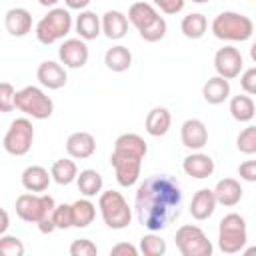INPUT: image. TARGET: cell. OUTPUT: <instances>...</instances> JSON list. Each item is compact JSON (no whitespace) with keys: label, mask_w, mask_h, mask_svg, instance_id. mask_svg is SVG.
Segmentation results:
<instances>
[{"label":"cell","mask_w":256,"mask_h":256,"mask_svg":"<svg viewBox=\"0 0 256 256\" xmlns=\"http://www.w3.org/2000/svg\"><path fill=\"white\" fill-rule=\"evenodd\" d=\"M180 208H182L180 184L168 174L148 176L136 188V198H134L136 218L150 232H160L168 228L180 216Z\"/></svg>","instance_id":"cell-1"},{"label":"cell","mask_w":256,"mask_h":256,"mask_svg":"<svg viewBox=\"0 0 256 256\" xmlns=\"http://www.w3.org/2000/svg\"><path fill=\"white\" fill-rule=\"evenodd\" d=\"M126 18L140 32L142 40H146V42H158L166 36V28H168L166 20L148 2H134L128 8Z\"/></svg>","instance_id":"cell-2"},{"label":"cell","mask_w":256,"mask_h":256,"mask_svg":"<svg viewBox=\"0 0 256 256\" xmlns=\"http://www.w3.org/2000/svg\"><path fill=\"white\" fill-rule=\"evenodd\" d=\"M210 28L218 40L228 42H244L254 34V22L240 12H220Z\"/></svg>","instance_id":"cell-3"},{"label":"cell","mask_w":256,"mask_h":256,"mask_svg":"<svg viewBox=\"0 0 256 256\" xmlns=\"http://www.w3.org/2000/svg\"><path fill=\"white\" fill-rule=\"evenodd\" d=\"M98 208H100L104 224L112 230H124L132 222V210H130L126 198L116 190L100 192Z\"/></svg>","instance_id":"cell-4"},{"label":"cell","mask_w":256,"mask_h":256,"mask_svg":"<svg viewBox=\"0 0 256 256\" xmlns=\"http://www.w3.org/2000/svg\"><path fill=\"white\" fill-rule=\"evenodd\" d=\"M72 14L68 8H50L46 16H42L36 24V38L40 44H54L68 36L72 30Z\"/></svg>","instance_id":"cell-5"},{"label":"cell","mask_w":256,"mask_h":256,"mask_svg":"<svg viewBox=\"0 0 256 256\" xmlns=\"http://www.w3.org/2000/svg\"><path fill=\"white\" fill-rule=\"evenodd\" d=\"M246 240H248L246 220L236 212L226 214L218 224V246H220V250L224 254H236L246 246Z\"/></svg>","instance_id":"cell-6"},{"label":"cell","mask_w":256,"mask_h":256,"mask_svg":"<svg viewBox=\"0 0 256 256\" xmlns=\"http://www.w3.org/2000/svg\"><path fill=\"white\" fill-rule=\"evenodd\" d=\"M16 108L24 112L30 118L36 120H46L54 112V102L52 98L38 86H24L22 90L16 92Z\"/></svg>","instance_id":"cell-7"},{"label":"cell","mask_w":256,"mask_h":256,"mask_svg":"<svg viewBox=\"0 0 256 256\" xmlns=\"http://www.w3.org/2000/svg\"><path fill=\"white\" fill-rule=\"evenodd\" d=\"M56 202L50 194H36V192H26L16 198V214L20 220L38 224L42 218L50 216L54 210Z\"/></svg>","instance_id":"cell-8"},{"label":"cell","mask_w":256,"mask_h":256,"mask_svg":"<svg viewBox=\"0 0 256 256\" xmlns=\"http://www.w3.org/2000/svg\"><path fill=\"white\" fill-rule=\"evenodd\" d=\"M176 248L182 256H212V242L208 240L206 232L200 226L184 224L176 230Z\"/></svg>","instance_id":"cell-9"},{"label":"cell","mask_w":256,"mask_h":256,"mask_svg":"<svg viewBox=\"0 0 256 256\" xmlns=\"http://www.w3.org/2000/svg\"><path fill=\"white\" fill-rule=\"evenodd\" d=\"M34 142V126L28 118H16L10 122L2 146L12 156H24L30 152Z\"/></svg>","instance_id":"cell-10"},{"label":"cell","mask_w":256,"mask_h":256,"mask_svg":"<svg viewBox=\"0 0 256 256\" xmlns=\"http://www.w3.org/2000/svg\"><path fill=\"white\" fill-rule=\"evenodd\" d=\"M242 66H244V58H242L240 50L234 48V46H224V48H220L214 54L216 74L222 76V78H226V80H232V78L240 76Z\"/></svg>","instance_id":"cell-11"},{"label":"cell","mask_w":256,"mask_h":256,"mask_svg":"<svg viewBox=\"0 0 256 256\" xmlns=\"http://www.w3.org/2000/svg\"><path fill=\"white\" fill-rule=\"evenodd\" d=\"M110 162L114 166V174L120 186L128 188L134 186L140 178V170H142V158H134V156H120L114 154L110 156Z\"/></svg>","instance_id":"cell-12"},{"label":"cell","mask_w":256,"mask_h":256,"mask_svg":"<svg viewBox=\"0 0 256 256\" xmlns=\"http://www.w3.org/2000/svg\"><path fill=\"white\" fill-rule=\"evenodd\" d=\"M88 56L90 52L82 38H68L58 48V58L60 64H64V68H82L88 62Z\"/></svg>","instance_id":"cell-13"},{"label":"cell","mask_w":256,"mask_h":256,"mask_svg":"<svg viewBox=\"0 0 256 256\" xmlns=\"http://www.w3.org/2000/svg\"><path fill=\"white\" fill-rule=\"evenodd\" d=\"M180 140L188 150H202L208 144V128L198 118H188L180 126Z\"/></svg>","instance_id":"cell-14"},{"label":"cell","mask_w":256,"mask_h":256,"mask_svg":"<svg viewBox=\"0 0 256 256\" xmlns=\"http://www.w3.org/2000/svg\"><path fill=\"white\" fill-rule=\"evenodd\" d=\"M36 78L38 82L48 88V90H58L66 84L68 76H66V68L60 64V62H54V60H44L40 62L38 70H36Z\"/></svg>","instance_id":"cell-15"},{"label":"cell","mask_w":256,"mask_h":256,"mask_svg":"<svg viewBox=\"0 0 256 256\" xmlns=\"http://www.w3.org/2000/svg\"><path fill=\"white\" fill-rule=\"evenodd\" d=\"M182 170L190 178L204 180L214 174V160L204 152H192L182 160Z\"/></svg>","instance_id":"cell-16"},{"label":"cell","mask_w":256,"mask_h":256,"mask_svg":"<svg viewBox=\"0 0 256 256\" xmlns=\"http://www.w3.org/2000/svg\"><path fill=\"white\" fill-rule=\"evenodd\" d=\"M66 152L70 158H76V160L90 158L96 152V140L90 132H84V130L74 132L66 140Z\"/></svg>","instance_id":"cell-17"},{"label":"cell","mask_w":256,"mask_h":256,"mask_svg":"<svg viewBox=\"0 0 256 256\" xmlns=\"http://www.w3.org/2000/svg\"><path fill=\"white\" fill-rule=\"evenodd\" d=\"M114 154H120V156H134V158H142L148 154V144L146 140L140 136V134H134V132H126V134H120L114 142Z\"/></svg>","instance_id":"cell-18"},{"label":"cell","mask_w":256,"mask_h":256,"mask_svg":"<svg viewBox=\"0 0 256 256\" xmlns=\"http://www.w3.org/2000/svg\"><path fill=\"white\" fill-rule=\"evenodd\" d=\"M4 26L10 36L22 38L32 30V14L26 8H10L4 14Z\"/></svg>","instance_id":"cell-19"},{"label":"cell","mask_w":256,"mask_h":256,"mask_svg":"<svg viewBox=\"0 0 256 256\" xmlns=\"http://www.w3.org/2000/svg\"><path fill=\"white\" fill-rule=\"evenodd\" d=\"M214 198H216V204H222L226 208H232L236 206L240 200H242V186L236 178H222L216 182L214 186Z\"/></svg>","instance_id":"cell-20"},{"label":"cell","mask_w":256,"mask_h":256,"mask_svg":"<svg viewBox=\"0 0 256 256\" xmlns=\"http://www.w3.org/2000/svg\"><path fill=\"white\" fill-rule=\"evenodd\" d=\"M216 210V198L210 188H200L190 200V214L194 220H208Z\"/></svg>","instance_id":"cell-21"},{"label":"cell","mask_w":256,"mask_h":256,"mask_svg":"<svg viewBox=\"0 0 256 256\" xmlns=\"http://www.w3.org/2000/svg\"><path fill=\"white\" fill-rule=\"evenodd\" d=\"M100 28H102V32H104L106 38L120 40L128 32V18L120 10H108L102 16V20H100Z\"/></svg>","instance_id":"cell-22"},{"label":"cell","mask_w":256,"mask_h":256,"mask_svg":"<svg viewBox=\"0 0 256 256\" xmlns=\"http://www.w3.org/2000/svg\"><path fill=\"white\" fill-rule=\"evenodd\" d=\"M50 172L44 168V166H38V164H32L28 168H24L22 172V186L28 190V192H46L48 186H50Z\"/></svg>","instance_id":"cell-23"},{"label":"cell","mask_w":256,"mask_h":256,"mask_svg":"<svg viewBox=\"0 0 256 256\" xmlns=\"http://www.w3.org/2000/svg\"><path fill=\"white\" fill-rule=\"evenodd\" d=\"M76 34L86 42V40H96L102 32L100 28V18L96 16V12L92 10H80V14L76 16Z\"/></svg>","instance_id":"cell-24"},{"label":"cell","mask_w":256,"mask_h":256,"mask_svg":"<svg viewBox=\"0 0 256 256\" xmlns=\"http://www.w3.org/2000/svg\"><path fill=\"white\" fill-rule=\"evenodd\" d=\"M202 96L208 104H222L230 96V80L222 76H212L202 86Z\"/></svg>","instance_id":"cell-25"},{"label":"cell","mask_w":256,"mask_h":256,"mask_svg":"<svg viewBox=\"0 0 256 256\" xmlns=\"http://www.w3.org/2000/svg\"><path fill=\"white\" fill-rule=\"evenodd\" d=\"M170 124H172V116H170L168 108H164V106L152 108L146 116V132L154 138L164 136L170 130Z\"/></svg>","instance_id":"cell-26"},{"label":"cell","mask_w":256,"mask_h":256,"mask_svg":"<svg viewBox=\"0 0 256 256\" xmlns=\"http://www.w3.org/2000/svg\"><path fill=\"white\" fill-rule=\"evenodd\" d=\"M104 64L112 72H126L132 66V52L122 44L112 46L104 54Z\"/></svg>","instance_id":"cell-27"},{"label":"cell","mask_w":256,"mask_h":256,"mask_svg":"<svg viewBox=\"0 0 256 256\" xmlns=\"http://www.w3.org/2000/svg\"><path fill=\"white\" fill-rule=\"evenodd\" d=\"M76 184H78V190H80V194L84 198H92V196H96V194L102 192L104 180H102L100 172H96L92 168H86V170H82L76 176Z\"/></svg>","instance_id":"cell-28"},{"label":"cell","mask_w":256,"mask_h":256,"mask_svg":"<svg viewBox=\"0 0 256 256\" xmlns=\"http://www.w3.org/2000/svg\"><path fill=\"white\" fill-rule=\"evenodd\" d=\"M70 208H72V226L76 228H86L96 218V206L94 202H90V198H80L74 204H70Z\"/></svg>","instance_id":"cell-29"},{"label":"cell","mask_w":256,"mask_h":256,"mask_svg":"<svg viewBox=\"0 0 256 256\" xmlns=\"http://www.w3.org/2000/svg\"><path fill=\"white\" fill-rule=\"evenodd\" d=\"M50 176H52V180H54L56 184L68 186L70 182L76 180V176H78V166H76V162L70 160V158H60V160H56V162L52 164Z\"/></svg>","instance_id":"cell-30"},{"label":"cell","mask_w":256,"mask_h":256,"mask_svg":"<svg viewBox=\"0 0 256 256\" xmlns=\"http://www.w3.org/2000/svg\"><path fill=\"white\" fill-rule=\"evenodd\" d=\"M180 30H182V34H184L186 38L198 40V38H202V36L206 34V30H208V20H206L204 14L192 12V14H188V16L182 18Z\"/></svg>","instance_id":"cell-31"},{"label":"cell","mask_w":256,"mask_h":256,"mask_svg":"<svg viewBox=\"0 0 256 256\" xmlns=\"http://www.w3.org/2000/svg\"><path fill=\"white\" fill-rule=\"evenodd\" d=\"M254 112H256V106H254L252 96H248V94L232 96V100H230V114H232L234 120L250 122L254 118Z\"/></svg>","instance_id":"cell-32"},{"label":"cell","mask_w":256,"mask_h":256,"mask_svg":"<svg viewBox=\"0 0 256 256\" xmlns=\"http://www.w3.org/2000/svg\"><path fill=\"white\" fill-rule=\"evenodd\" d=\"M140 252L144 256H164L166 254V242L154 232L144 234L140 238Z\"/></svg>","instance_id":"cell-33"},{"label":"cell","mask_w":256,"mask_h":256,"mask_svg":"<svg viewBox=\"0 0 256 256\" xmlns=\"http://www.w3.org/2000/svg\"><path fill=\"white\" fill-rule=\"evenodd\" d=\"M236 146L242 154H254L256 152V126H246L238 138H236Z\"/></svg>","instance_id":"cell-34"},{"label":"cell","mask_w":256,"mask_h":256,"mask_svg":"<svg viewBox=\"0 0 256 256\" xmlns=\"http://www.w3.org/2000/svg\"><path fill=\"white\" fill-rule=\"evenodd\" d=\"M24 244L16 236H0V256H22L24 254Z\"/></svg>","instance_id":"cell-35"},{"label":"cell","mask_w":256,"mask_h":256,"mask_svg":"<svg viewBox=\"0 0 256 256\" xmlns=\"http://www.w3.org/2000/svg\"><path fill=\"white\" fill-rule=\"evenodd\" d=\"M52 220H54L56 230L72 228V208H70V204H58V206H54Z\"/></svg>","instance_id":"cell-36"},{"label":"cell","mask_w":256,"mask_h":256,"mask_svg":"<svg viewBox=\"0 0 256 256\" xmlns=\"http://www.w3.org/2000/svg\"><path fill=\"white\" fill-rule=\"evenodd\" d=\"M16 108V90L10 82H0V112H12Z\"/></svg>","instance_id":"cell-37"},{"label":"cell","mask_w":256,"mask_h":256,"mask_svg":"<svg viewBox=\"0 0 256 256\" xmlns=\"http://www.w3.org/2000/svg\"><path fill=\"white\" fill-rule=\"evenodd\" d=\"M96 254H98V246L88 238H80L70 244V256H96Z\"/></svg>","instance_id":"cell-38"},{"label":"cell","mask_w":256,"mask_h":256,"mask_svg":"<svg viewBox=\"0 0 256 256\" xmlns=\"http://www.w3.org/2000/svg\"><path fill=\"white\" fill-rule=\"evenodd\" d=\"M240 86H242L244 94H248V96H254V94H256V68H254V66H250L248 70L242 72V76H240Z\"/></svg>","instance_id":"cell-39"},{"label":"cell","mask_w":256,"mask_h":256,"mask_svg":"<svg viewBox=\"0 0 256 256\" xmlns=\"http://www.w3.org/2000/svg\"><path fill=\"white\" fill-rule=\"evenodd\" d=\"M164 14H178L184 8L186 0H152Z\"/></svg>","instance_id":"cell-40"},{"label":"cell","mask_w":256,"mask_h":256,"mask_svg":"<svg viewBox=\"0 0 256 256\" xmlns=\"http://www.w3.org/2000/svg\"><path fill=\"white\" fill-rule=\"evenodd\" d=\"M238 174L246 182H256V160H246L238 166Z\"/></svg>","instance_id":"cell-41"},{"label":"cell","mask_w":256,"mask_h":256,"mask_svg":"<svg viewBox=\"0 0 256 256\" xmlns=\"http://www.w3.org/2000/svg\"><path fill=\"white\" fill-rule=\"evenodd\" d=\"M110 256H138V248L128 242H118L116 246H112Z\"/></svg>","instance_id":"cell-42"},{"label":"cell","mask_w":256,"mask_h":256,"mask_svg":"<svg viewBox=\"0 0 256 256\" xmlns=\"http://www.w3.org/2000/svg\"><path fill=\"white\" fill-rule=\"evenodd\" d=\"M92 0H64L68 10H86Z\"/></svg>","instance_id":"cell-43"},{"label":"cell","mask_w":256,"mask_h":256,"mask_svg":"<svg viewBox=\"0 0 256 256\" xmlns=\"http://www.w3.org/2000/svg\"><path fill=\"white\" fill-rule=\"evenodd\" d=\"M8 226H10V216H8V212L4 208H0V236L6 234Z\"/></svg>","instance_id":"cell-44"},{"label":"cell","mask_w":256,"mask_h":256,"mask_svg":"<svg viewBox=\"0 0 256 256\" xmlns=\"http://www.w3.org/2000/svg\"><path fill=\"white\" fill-rule=\"evenodd\" d=\"M58 2H60V0H38V4H40V6H46V8H54Z\"/></svg>","instance_id":"cell-45"},{"label":"cell","mask_w":256,"mask_h":256,"mask_svg":"<svg viewBox=\"0 0 256 256\" xmlns=\"http://www.w3.org/2000/svg\"><path fill=\"white\" fill-rule=\"evenodd\" d=\"M192 2H196V4H204V2H210V0H192Z\"/></svg>","instance_id":"cell-46"}]
</instances>
